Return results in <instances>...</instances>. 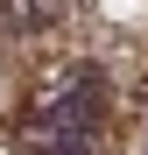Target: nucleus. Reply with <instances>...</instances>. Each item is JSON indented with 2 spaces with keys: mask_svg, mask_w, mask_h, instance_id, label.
Instances as JSON below:
<instances>
[{
  "mask_svg": "<svg viewBox=\"0 0 148 155\" xmlns=\"http://www.w3.org/2000/svg\"><path fill=\"white\" fill-rule=\"evenodd\" d=\"M14 141H21V155H99V141H106V78L85 57L57 64L35 85Z\"/></svg>",
  "mask_w": 148,
  "mask_h": 155,
  "instance_id": "f257e3e1",
  "label": "nucleus"
},
{
  "mask_svg": "<svg viewBox=\"0 0 148 155\" xmlns=\"http://www.w3.org/2000/svg\"><path fill=\"white\" fill-rule=\"evenodd\" d=\"M7 14L21 21V28H35V21H57V0H14Z\"/></svg>",
  "mask_w": 148,
  "mask_h": 155,
  "instance_id": "f03ea898",
  "label": "nucleus"
}]
</instances>
